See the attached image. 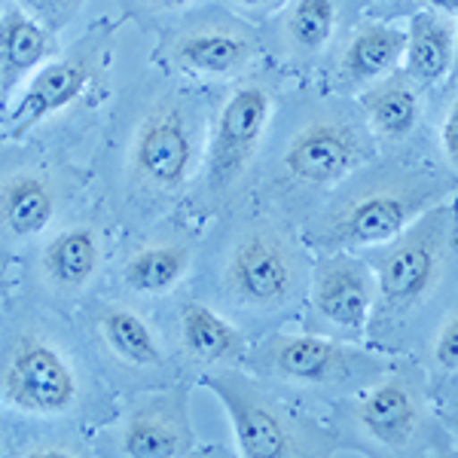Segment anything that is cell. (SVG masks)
<instances>
[{
  "label": "cell",
  "instance_id": "obj_1",
  "mask_svg": "<svg viewBox=\"0 0 458 458\" xmlns=\"http://www.w3.org/2000/svg\"><path fill=\"white\" fill-rule=\"evenodd\" d=\"M453 269L455 208L443 199L382 245V257L373 269L376 302L367 324V343L376 349H401L449 291Z\"/></svg>",
  "mask_w": 458,
  "mask_h": 458
},
{
  "label": "cell",
  "instance_id": "obj_2",
  "mask_svg": "<svg viewBox=\"0 0 458 458\" xmlns=\"http://www.w3.org/2000/svg\"><path fill=\"white\" fill-rule=\"evenodd\" d=\"M309 254L291 229L250 220L226 242L217 266V293L226 309L250 318L291 312L306 297Z\"/></svg>",
  "mask_w": 458,
  "mask_h": 458
},
{
  "label": "cell",
  "instance_id": "obj_3",
  "mask_svg": "<svg viewBox=\"0 0 458 458\" xmlns=\"http://www.w3.org/2000/svg\"><path fill=\"white\" fill-rule=\"evenodd\" d=\"M443 199L446 190L422 172L370 177L321 211L312 242L327 250L382 248Z\"/></svg>",
  "mask_w": 458,
  "mask_h": 458
},
{
  "label": "cell",
  "instance_id": "obj_4",
  "mask_svg": "<svg viewBox=\"0 0 458 458\" xmlns=\"http://www.w3.org/2000/svg\"><path fill=\"white\" fill-rule=\"evenodd\" d=\"M202 382L224 406L239 455L302 458L327 453V437L321 428L306 422L254 376L233 367H214Z\"/></svg>",
  "mask_w": 458,
  "mask_h": 458
},
{
  "label": "cell",
  "instance_id": "obj_5",
  "mask_svg": "<svg viewBox=\"0 0 458 458\" xmlns=\"http://www.w3.org/2000/svg\"><path fill=\"white\" fill-rule=\"evenodd\" d=\"M343 422L360 446L386 455L428 453L443 434L422 376L406 367H388L354 391L343 406Z\"/></svg>",
  "mask_w": 458,
  "mask_h": 458
},
{
  "label": "cell",
  "instance_id": "obj_6",
  "mask_svg": "<svg viewBox=\"0 0 458 458\" xmlns=\"http://www.w3.org/2000/svg\"><path fill=\"white\" fill-rule=\"evenodd\" d=\"M260 373L287 388L302 391H343L354 394L388 370V360L376 352L358 349L324 334H269L245 354Z\"/></svg>",
  "mask_w": 458,
  "mask_h": 458
},
{
  "label": "cell",
  "instance_id": "obj_7",
  "mask_svg": "<svg viewBox=\"0 0 458 458\" xmlns=\"http://www.w3.org/2000/svg\"><path fill=\"white\" fill-rule=\"evenodd\" d=\"M202 159L199 114L177 95L153 101L138 116L129 138L125 172L135 193L147 199H174L193 181Z\"/></svg>",
  "mask_w": 458,
  "mask_h": 458
},
{
  "label": "cell",
  "instance_id": "obj_8",
  "mask_svg": "<svg viewBox=\"0 0 458 458\" xmlns=\"http://www.w3.org/2000/svg\"><path fill=\"white\" fill-rule=\"evenodd\" d=\"M83 379L73 358L40 330H21L0 358V401L28 416L77 410Z\"/></svg>",
  "mask_w": 458,
  "mask_h": 458
},
{
  "label": "cell",
  "instance_id": "obj_9",
  "mask_svg": "<svg viewBox=\"0 0 458 458\" xmlns=\"http://www.w3.org/2000/svg\"><path fill=\"white\" fill-rule=\"evenodd\" d=\"M276 114V89L266 80H248L235 86L220 107L208 150H205V196L224 202L254 165L263 138Z\"/></svg>",
  "mask_w": 458,
  "mask_h": 458
},
{
  "label": "cell",
  "instance_id": "obj_10",
  "mask_svg": "<svg viewBox=\"0 0 458 458\" xmlns=\"http://www.w3.org/2000/svg\"><path fill=\"white\" fill-rule=\"evenodd\" d=\"M373 153L360 120L343 110H315L291 131L282 150V172L300 187H339Z\"/></svg>",
  "mask_w": 458,
  "mask_h": 458
},
{
  "label": "cell",
  "instance_id": "obj_11",
  "mask_svg": "<svg viewBox=\"0 0 458 458\" xmlns=\"http://www.w3.org/2000/svg\"><path fill=\"white\" fill-rule=\"evenodd\" d=\"M107 40L110 28H95L92 34L73 43L68 55L49 58L31 73L21 83L19 98L10 101L4 123H0V131H4L6 141H21V138L31 135L37 125L47 123L49 116L71 107L92 86V80L98 77L101 64H105Z\"/></svg>",
  "mask_w": 458,
  "mask_h": 458
},
{
  "label": "cell",
  "instance_id": "obj_12",
  "mask_svg": "<svg viewBox=\"0 0 458 458\" xmlns=\"http://www.w3.org/2000/svg\"><path fill=\"white\" fill-rule=\"evenodd\" d=\"M309 318L306 327L312 334H324L358 343L367 336V324L376 302V278L367 260L354 250H324L309 269Z\"/></svg>",
  "mask_w": 458,
  "mask_h": 458
},
{
  "label": "cell",
  "instance_id": "obj_13",
  "mask_svg": "<svg viewBox=\"0 0 458 458\" xmlns=\"http://www.w3.org/2000/svg\"><path fill=\"white\" fill-rule=\"evenodd\" d=\"M196 449L190 391L165 388L147 394L125 412L114 434V453L129 458H177Z\"/></svg>",
  "mask_w": 458,
  "mask_h": 458
},
{
  "label": "cell",
  "instance_id": "obj_14",
  "mask_svg": "<svg viewBox=\"0 0 458 458\" xmlns=\"http://www.w3.org/2000/svg\"><path fill=\"white\" fill-rule=\"evenodd\" d=\"M257 53V37L250 34L248 25L233 19H199L193 25L181 28L168 40V62L174 71L190 73L202 80H233L242 77Z\"/></svg>",
  "mask_w": 458,
  "mask_h": 458
},
{
  "label": "cell",
  "instance_id": "obj_15",
  "mask_svg": "<svg viewBox=\"0 0 458 458\" xmlns=\"http://www.w3.org/2000/svg\"><path fill=\"white\" fill-rule=\"evenodd\" d=\"M101 235L92 224H77L55 233L37 257V276L55 297H77L101 269Z\"/></svg>",
  "mask_w": 458,
  "mask_h": 458
},
{
  "label": "cell",
  "instance_id": "obj_16",
  "mask_svg": "<svg viewBox=\"0 0 458 458\" xmlns=\"http://www.w3.org/2000/svg\"><path fill=\"white\" fill-rule=\"evenodd\" d=\"M58 211L55 181L43 168H16L0 177V235L31 242L53 224Z\"/></svg>",
  "mask_w": 458,
  "mask_h": 458
},
{
  "label": "cell",
  "instance_id": "obj_17",
  "mask_svg": "<svg viewBox=\"0 0 458 458\" xmlns=\"http://www.w3.org/2000/svg\"><path fill=\"white\" fill-rule=\"evenodd\" d=\"M177 339L193 364L205 367H235L245 360L248 339L235 321L205 300H190L177 312Z\"/></svg>",
  "mask_w": 458,
  "mask_h": 458
},
{
  "label": "cell",
  "instance_id": "obj_18",
  "mask_svg": "<svg viewBox=\"0 0 458 458\" xmlns=\"http://www.w3.org/2000/svg\"><path fill=\"white\" fill-rule=\"evenodd\" d=\"M406 47V31L391 21H364L345 40L336 62V86L343 92H360L376 80L397 71Z\"/></svg>",
  "mask_w": 458,
  "mask_h": 458
},
{
  "label": "cell",
  "instance_id": "obj_19",
  "mask_svg": "<svg viewBox=\"0 0 458 458\" xmlns=\"http://www.w3.org/2000/svg\"><path fill=\"white\" fill-rule=\"evenodd\" d=\"M95 334L123 370L150 376L165 367V349H162L157 330L147 324L141 312L123 306V302H107L95 312Z\"/></svg>",
  "mask_w": 458,
  "mask_h": 458
},
{
  "label": "cell",
  "instance_id": "obj_20",
  "mask_svg": "<svg viewBox=\"0 0 458 458\" xmlns=\"http://www.w3.org/2000/svg\"><path fill=\"white\" fill-rule=\"evenodd\" d=\"M53 55L55 34L16 4L4 6L0 10V105H10L13 92Z\"/></svg>",
  "mask_w": 458,
  "mask_h": 458
},
{
  "label": "cell",
  "instance_id": "obj_21",
  "mask_svg": "<svg viewBox=\"0 0 458 458\" xmlns=\"http://www.w3.org/2000/svg\"><path fill=\"white\" fill-rule=\"evenodd\" d=\"M196 245L187 235H159L131 248L123 260V284L138 297H165L187 278Z\"/></svg>",
  "mask_w": 458,
  "mask_h": 458
},
{
  "label": "cell",
  "instance_id": "obj_22",
  "mask_svg": "<svg viewBox=\"0 0 458 458\" xmlns=\"http://www.w3.org/2000/svg\"><path fill=\"white\" fill-rule=\"evenodd\" d=\"M358 105L373 141H406L419 125V116H422L419 86L403 71H391L388 77L360 89Z\"/></svg>",
  "mask_w": 458,
  "mask_h": 458
},
{
  "label": "cell",
  "instance_id": "obj_23",
  "mask_svg": "<svg viewBox=\"0 0 458 458\" xmlns=\"http://www.w3.org/2000/svg\"><path fill=\"white\" fill-rule=\"evenodd\" d=\"M406 31V77L416 86H437L455 64V25L449 16L419 10L410 16Z\"/></svg>",
  "mask_w": 458,
  "mask_h": 458
},
{
  "label": "cell",
  "instance_id": "obj_24",
  "mask_svg": "<svg viewBox=\"0 0 458 458\" xmlns=\"http://www.w3.org/2000/svg\"><path fill=\"white\" fill-rule=\"evenodd\" d=\"M336 25L339 0H291L278 25V37L291 58L312 62L334 40Z\"/></svg>",
  "mask_w": 458,
  "mask_h": 458
},
{
  "label": "cell",
  "instance_id": "obj_25",
  "mask_svg": "<svg viewBox=\"0 0 458 458\" xmlns=\"http://www.w3.org/2000/svg\"><path fill=\"white\" fill-rule=\"evenodd\" d=\"M431 364H434V370H437L440 376H446V379H453L455 370H458V312H455V302L443 309L437 327H434Z\"/></svg>",
  "mask_w": 458,
  "mask_h": 458
},
{
  "label": "cell",
  "instance_id": "obj_26",
  "mask_svg": "<svg viewBox=\"0 0 458 458\" xmlns=\"http://www.w3.org/2000/svg\"><path fill=\"white\" fill-rule=\"evenodd\" d=\"M86 0H16L19 10H25L34 21H40L47 31L58 34L68 28L73 16L83 10Z\"/></svg>",
  "mask_w": 458,
  "mask_h": 458
},
{
  "label": "cell",
  "instance_id": "obj_27",
  "mask_svg": "<svg viewBox=\"0 0 458 458\" xmlns=\"http://www.w3.org/2000/svg\"><path fill=\"white\" fill-rule=\"evenodd\" d=\"M440 157L449 168H455V157H458V107H455V101H449L440 116Z\"/></svg>",
  "mask_w": 458,
  "mask_h": 458
},
{
  "label": "cell",
  "instance_id": "obj_28",
  "mask_svg": "<svg viewBox=\"0 0 458 458\" xmlns=\"http://www.w3.org/2000/svg\"><path fill=\"white\" fill-rule=\"evenodd\" d=\"M229 10L239 13L242 19H250V21H260V19H269L272 13H278L287 0H226Z\"/></svg>",
  "mask_w": 458,
  "mask_h": 458
},
{
  "label": "cell",
  "instance_id": "obj_29",
  "mask_svg": "<svg viewBox=\"0 0 458 458\" xmlns=\"http://www.w3.org/2000/svg\"><path fill=\"white\" fill-rule=\"evenodd\" d=\"M25 455H34V458H77L83 455V449L71 446V443H37V446L25 449Z\"/></svg>",
  "mask_w": 458,
  "mask_h": 458
},
{
  "label": "cell",
  "instance_id": "obj_30",
  "mask_svg": "<svg viewBox=\"0 0 458 458\" xmlns=\"http://www.w3.org/2000/svg\"><path fill=\"white\" fill-rule=\"evenodd\" d=\"M196 0H144L147 10L153 13H183L187 6H193Z\"/></svg>",
  "mask_w": 458,
  "mask_h": 458
},
{
  "label": "cell",
  "instance_id": "obj_31",
  "mask_svg": "<svg viewBox=\"0 0 458 458\" xmlns=\"http://www.w3.org/2000/svg\"><path fill=\"white\" fill-rule=\"evenodd\" d=\"M425 4L431 13H440V16H449V19H453L458 10V0H425Z\"/></svg>",
  "mask_w": 458,
  "mask_h": 458
},
{
  "label": "cell",
  "instance_id": "obj_32",
  "mask_svg": "<svg viewBox=\"0 0 458 458\" xmlns=\"http://www.w3.org/2000/svg\"><path fill=\"white\" fill-rule=\"evenodd\" d=\"M382 4H391V6H394V4H403V0H382ZM406 4H412V0H406Z\"/></svg>",
  "mask_w": 458,
  "mask_h": 458
},
{
  "label": "cell",
  "instance_id": "obj_33",
  "mask_svg": "<svg viewBox=\"0 0 458 458\" xmlns=\"http://www.w3.org/2000/svg\"><path fill=\"white\" fill-rule=\"evenodd\" d=\"M0 10H4V0H0Z\"/></svg>",
  "mask_w": 458,
  "mask_h": 458
}]
</instances>
